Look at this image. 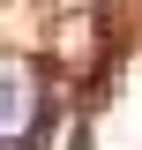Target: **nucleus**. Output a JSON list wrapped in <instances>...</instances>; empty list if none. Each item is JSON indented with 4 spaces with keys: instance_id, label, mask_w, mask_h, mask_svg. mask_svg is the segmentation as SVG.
Segmentation results:
<instances>
[{
    "instance_id": "nucleus-1",
    "label": "nucleus",
    "mask_w": 142,
    "mask_h": 150,
    "mask_svg": "<svg viewBox=\"0 0 142 150\" xmlns=\"http://www.w3.org/2000/svg\"><path fill=\"white\" fill-rule=\"evenodd\" d=\"M22 112H30V83L22 75H0V128H15Z\"/></svg>"
}]
</instances>
